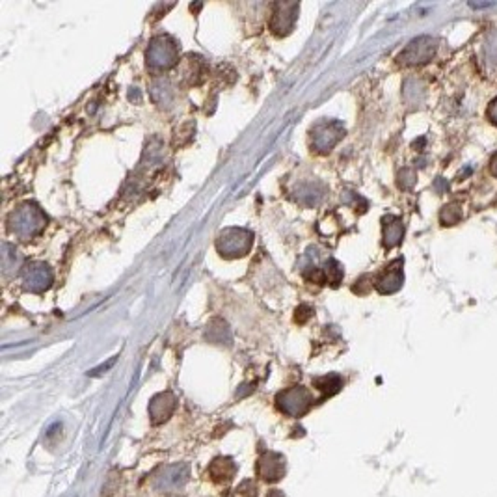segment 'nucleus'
Segmentation results:
<instances>
[{
    "label": "nucleus",
    "instance_id": "obj_1",
    "mask_svg": "<svg viewBox=\"0 0 497 497\" xmlns=\"http://www.w3.org/2000/svg\"><path fill=\"white\" fill-rule=\"evenodd\" d=\"M45 226V218L34 205H25L11 217V229L21 237H32Z\"/></svg>",
    "mask_w": 497,
    "mask_h": 497
},
{
    "label": "nucleus",
    "instance_id": "obj_2",
    "mask_svg": "<svg viewBox=\"0 0 497 497\" xmlns=\"http://www.w3.org/2000/svg\"><path fill=\"white\" fill-rule=\"evenodd\" d=\"M252 233L244 229H226L218 238V250L226 257H238V255L248 254L252 246Z\"/></svg>",
    "mask_w": 497,
    "mask_h": 497
},
{
    "label": "nucleus",
    "instance_id": "obj_3",
    "mask_svg": "<svg viewBox=\"0 0 497 497\" xmlns=\"http://www.w3.org/2000/svg\"><path fill=\"white\" fill-rule=\"evenodd\" d=\"M434 54H436V41H434L432 37L423 36V37H418V39H413V41L402 51L399 60H401V64L418 65L432 60Z\"/></svg>",
    "mask_w": 497,
    "mask_h": 497
},
{
    "label": "nucleus",
    "instance_id": "obj_4",
    "mask_svg": "<svg viewBox=\"0 0 497 497\" xmlns=\"http://www.w3.org/2000/svg\"><path fill=\"white\" fill-rule=\"evenodd\" d=\"M177 49L168 37H157L148 51V64L155 69H166L175 64Z\"/></svg>",
    "mask_w": 497,
    "mask_h": 497
},
{
    "label": "nucleus",
    "instance_id": "obj_5",
    "mask_svg": "<svg viewBox=\"0 0 497 497\" xmlns=\"http://www.w3.org/2000/svg\"><path fill=\"white\" fill-rule=\"evenodd\" d=\"M311 393L304 389V387H292V389L281 393L280 397H278L280 408L285 413H289V415H302V413H306L307 410H309V406H311Z\"/></svg>",
    "mask_w": 497,
    "mask_h": 497
},
{
    "label": "nucleus",
    "instance_id": "obj_6",
    "mask_svg": "<svg viewBox=\"0 0 497 497\" xmlns=\"http://www.w3.org/2000/svg\"><path fill=\"white\" fill-rule=\"evenodd\" d=\"M402 281H404L402 259H397L378 274V278L375 280V287L376 291L382 292V295H392V292H397L401 289Z\"/></svg>",
    "mask_w": 497,
    "mask_h": 497
},
{
    "label": "nucleus",
    "instance_id": "obj_7",
    "mask_svg": "<svg viewBox=\"0 0 497 497\" xmlns=\"http://www.w3.org/2000/svg\"><path fill=\"white\" fill-rule=\"evenodd\" d=\"M53 281V276L45 265H32L25 270V283L32 291H43Z\"/></svg>",
    "mask_w": 497,
    "mask_h": 497
},
{
    "label": "nucleus",
    "instance_id": "obj_8",
    "mask_svg": "<svg viewBox=\"0 0 497 497\" xmlns=\"http://www.w3.org/2000/svg\"><path fill=\"white\" fill-rule=\"evenodd\" d=\"M384 244L386 248H395L399 246L404 237V224L397 217H386L384 220Z\"/></svg>",
    "mask_w": 497,
    "mask_h": 497
},
{
    "label": "nucleus",
    "instance_id": "obj_9",
    "mask_svg": "<svg viewBox=\"0 0 497 497\" xmlns=\"http://www.w3.org/2000/svg\"><path fill=\"white\" fill-rule=\"evenodd\" d=\"M274 456L276 455H265L263 456V460H261V475L265 477V479H269V481H276V479H280L281 473L285 471V467H283V460H278L274 464Z\"/></svg>",
    "mask_w": 497,
    "mask_h": 497
},
{
    "label": "nucleus",
    "instance_id": "obj_10",
    "mask_svg": "<svg viewBox=\"0 0 497 497\" xmlns=\"http://www.w3.org/2000/svg\"><path fill=\"white\" fill-rule=\"evenodd\" d=\"M462 220V209L456 203H449V205H445L444 209H441V212H439V222L444 224V226H455V224H458Z\"/></svg>",
    "mask_w": 497,
    "mask_h": 497
},
{
    "label": "nucleus",
    "instance_id": "obj_11",
    "mask_svg": "<svg viewBox=\"0 0 497 497\" xmlns=\"http://www.w3.org/2000/svg\"><path fill=\"white\" fill-rule=\"evenodd\" d=\"M399 185H401V188H412L415 185V174L412 169H402L401 175H399Z\"/></svg>",
    "mask_w": 497,
    "mask_h": 497
},
{
    "label": "nucleus",
    "instance_id": "obj_12",
    "mask_svg": "<svg viewBox=\"0 0 497 497\" xmlns=\"http://www.w3.org/2000/svg\"><path fill=\"white\" fill-rule=\"evenodd\" d=\"M486 114H488V120H490V122H492L493 125L497 127V97L492 101V103H490V105H488Z\"/></svg>",
    "mask_w": 497,
    "mask_h": 497
},
{
    "label": "nucleus",
    "instance_id": "obj_13",
    "mask_svg": "<svg viewBox=\"0 0 497 497\" xmlns=\"http://www.w3.org/2000/svg\"><path fill=\"white\" fill-rule=\"evenodd\" d=\"M490 172H492V175H496L497 177V153L493 155L492 160H490Z\"/></svg>",
    "mask_w": 497,
    "mask_h": 497
}]
</instances>
